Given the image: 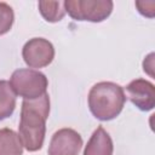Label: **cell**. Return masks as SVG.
<instances>
[{
  "mask_svg": "<svg viewBox=\"0 0 155 155\" xmlns=\"http://www.w3.org/2000/svg\"><path fill=\"white\" fill-rule=\"evenodd\" d=\"M15 13L12 7L6 2H0V35L6 34L12 28Z\"/></svg>",
  "mask_w": 155,
  "mask_h": 155,
  "instance_id": "cell-12",
  "label": "cell"
},
{
  "mask_svg": "<svg viewBox=\"0 0 155 155\" xmlns=\"http://www.w3.org/2000/svg\"><path fill=\"white\" fill-rule=\"evenodd\" d=\"M88 108L92 115L102 121H109L122 111L126 96L124 88L111 81H101L88 92Z\"/></svg>",
  "mask_w": 155,
  "mask_h": 155,
  "instance_id": "cell-2",
  "label": "cell"
},
{
  "mask_svg": "<svg viewBox=\"0 0 155 155\" xmlns=\"http://www.w3.org/2000/svg\"><path fill=\"white\" fill-rule=\"evenodd\" d=\"M0 155H23L22 140L13 130H0Z\"/></svg>",
  "mask_w": 155,
  "mask_h": 155,
  "instance_id": "cell-9",
  "label": "cell"
},
{
  "mask_svg": "<svg viewBox=\"0 0 155 155\" xmlns=\"http://www.w3.org/2000/svg\"><path fill=\"white\" fill-rule=\"evenodd\" d=\"M48 114L50 97L47 93L34 101L23 99L18 136L28 151H38L42 148Z\"/></svg>",
  "mask_w": 155,
  "mask_h": 155,
  "instance_id": "cell-1",
  "label": "cell"
},
{
  "mask_svg": "<svg viewBox=\"0 0 155 155\" xmlns=\"http://www.w3.org/2000/svg\"><path fill=\"white\" fill-rule=\"evenodd\" d=\"M111 0H67L64 8L68 15L76 21H88L99 23L107 19L113 12Z\"/></svg>",
  "mask_w": 155,
  "mask_h": 155,
  "instance_id": "cell-4",
  "label": "cell"
},
{
  "mask_svg": "<svg viewBox=\"0 0 155 155\" xmlns=\"http://www.w3.org/2000/svg\"><path fill=\"white\" fill-rule=\"evenodd\" d=\"M16 96L10 81L0 80V120L7 119L13 114Z\"/></svg>",
  "mask_w": 155,
  "mask_h": 155,
  "instance_id": "cell-10",
  "label": "cell"
},
{
  "mask_svg": "<svg viewBox=\"0 0 155 155\" xmlns=\"http://www.w3.org/2000/svg\"><path fill=\"white\" fill-rule=\"evenodd\" d=\"M82 147L81 136L73 128H61L51 138L48 155H78Z\"/></svg>",
  "mask_w": 155,
  "mask_h": 155,
  "instance_id": "cell-6",
  "label": "cell"
},
{
  "mask_svg": "<svg viewBox=\"0 0 155 155\" xmlns=\"http://www.w3.org/2000/svg\"><path fill=\"white\" fill-rule=\"evenodd\" d=\"M114 145L109 133L102 127H97L88 139L84 155H113Z\"/></svg>",
  "mask_w": 155,
  "mask_h": 155,
  "instance_id": "cell-8",
  "label": "cell"
},
{
  "mask_svg": "<svg viewBox=\"0 0 155 155\" xmlns=\"http://www.w3.org/2000/svg\"><path fill=\"white\" fill-rule=\"evenodd\" d=\"M10 84L16 94L27 101H34L47 93L48 81L44 73L35 69H17L12 73Z\"/></svg>",
  "mask_w": 155,
  "mask_h": 155,
  "instance_id": "cell-3",
  "label": "cell"
},
{
  "mask_svg": "<svg viewBox=\"0 0 155 155\" xmlns=\"http://www.w3.org/2000/svg\"><path fill=\"white\" fill-rule=\"evenodd\" d=\"M22 57L29 68H44L53 61L54 47L47 39L33 38L24 44Z\"/></svg>",
  "mask_w": 155,
  "mask_h": 155,
  "instance_id": "cell-5",
  "label": "cell"
},
{
  "mask_svg": "<svg viewBox=\"0 0 155 155\" xmlns=\"http://www.w3.org/2000/svg\"><path fill=\"white\" fill-rule=\"evenodd\" d=\"M128 99L142 111H149L155 107L154 84L145 79L132 80L126 86Z\"/></svg>",
  "mask_w": 155,
  "mask_h": 155,
  "instance_id": "cell-7",
  "label": "cell"
},
{
  "mask_svg": "<svg viewBox=\"0 0 155 155\" xmlns=\"http://www.w3.org/2000/svg\"><path fill=\"white\" fill-rule=\"evenodd\" d=\"M136 7L138 8V12L148 18L154 17L155 12V1H136Z\"/></svg>",
  "mask_w": 155,
  "mask_h": 155,
  "instance_id": "cell-13",
  "label": "cell"
},
{
  "mask_svg": "<svg viewBox=\"0 0 155 155\" xmlns=\"http://www.w3.org/2000/svg\"><path fill=\"white\" fill-rule=\"evenodd\" d=\"M38 5L41 16L47 22H59L65 15L64 1H39Z\"/></svg>",
  "mask_w": 155,
  "mask_h": 155,
  "instance_id": "cell-11",
  "label": "cell"
}]
</instances>
